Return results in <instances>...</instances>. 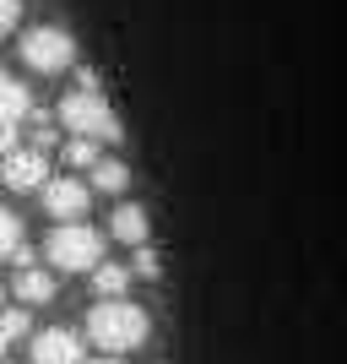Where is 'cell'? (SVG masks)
<instances>
[{
    "instance_id": "cell-1",
    "label": "cell",
    "mask_w": 347,
    "mask_h": 364,
    "mask_svg": "<svg viewBox=\"0 0 347 364\" xmlns=\"http://www.w3.org/2000/svg\"><path fill=\"white\" fill-rule=\"evenodd\" d=\"M87 337L98 343V353H136L152 337V321L141 304H131L120 294V299H98L87 310Z\"/></svg>"
},
{
    "instance_id": "cell-2",
    "label": "cell",
    "mask_w": 347,
    "mask_h": 364,
    "mask_svg": "<svg viewBox=\"0 0 347 364\" xmlns=\"http://www.w3.org/2000/svg\"><path fill=\"white\" fill-rule=\"evenodd\" d=\"M60 120L71 136H92V141H120L125 136V120L109 109V98L98 92V82H82L76 92L60 98Z\"/></svg>"
},
{
    "instance_id": "cell-3",
    "label": "cell",
    "mask_w": 347,
    "mask_h": 364,
    "mask_svg": "<svg viewBox=\"0 0 347 364\" xmlns=\"http://www.w3.org/2000/svg\"><path fill=\"white\" fill-rule=\"evenodd\" d=\"M44 256H49V267H65V272H92V267L104 261V234L87 228L82 218H76V223H55Z\"/></svg>"
},
{
    "instance_id": "cell-4",
    "label": "cell",
    "mask_w": 347,
    "mask_h": 364,
    "mask_svg": "<svg viewBox=\"0 0 347 364\" xmlns=\"http://www.w3.org/2000/svg\"><path fill=\"white\" fill-rule=\"evenodd\" d=\"M16 49H22V60H28L33 71H44V76L71 71L76 65V38L65 28H28Z\"/></svg>"
},
{
    "instance_id": "cell-5",
    "label": "cell",
    "mask_w": 347,
    "mask_h": 364,
    "mask_svg": "<svg viewBox=\"0 0 347 364\" xmlns=\"http://www.w3.org/2000/svg\"><path fill=\"white\" fill-rule=\"evenodd\" d=\"M0 180H6V191H44L49 147H11V152H0Z\"/></svg>"
},
{
    "instance_id": "cell-6",
    "label": "cell",
    "mask_w": 347,
    "mask_h": 364,
    "mask_svg": "<svg viewBox=\"0 0 347 364\" xmlns=\"http://www.w3.org/2000/svg\"><path fill=\"white\" fill-rule=\"evenodd\" d=\"M87 201H92V191L82 180H71V174L44 180V213L55 218V223H76V218H87Z\"/></svg>"
},
{
    "instance_id": "cell-7",
    "label": "cell",
    "mask_w": 347,
    "mask_h": 364,
    "mask_svg": "<svg viewBox=\"0 0 347 364\" xmlns=\"http://www.w3.org/2000/svg\"><path fill=\"white\" fill-rule=\"evenodd\" d=\"M28 109H33L28 87H22V82H11V76L0 71V152L16 147V136H22V114H28Z\"/></svg>"
},
{
    "instance_id": "cell-8",
    "label": "cell",
    "mask_w": 347,
    "mask_h": 364,
    "mask_svg": "<svg viewBox=\"0 0 347 364\" xmlns=\"http://www.w3.org/2000/svg\"><path fill=\"white\" fill-rule=\"evenodd\" d=\"M33 364H87V359H82V337L65 332V326L38 332V337H33Z\"/></svg>"
},
{
    "instance_id": "cell-9",
    "label": "cell",
    "mask_w": 347,
    "mask_h": 364,
    "mask_svg": "<svg viewBox=\"0 0 347 364\" xmlns=\"http://www.w3.org/2000/svg\"><path fill=\"white\" fill-rule=\"evenodd\" d=\"M11 294L22 304H49L55 299V272H44V267H33V261H22V267H16V277H11Z\"/></svg>"
},
{
    "instance_id": "cell-10",
    "label": "cell",
    "mask_w": 347,
    "mask_h": 364,
    "mask_svg": "<svg viewBox=\"0 0 347 364\" xmlns=\"http://www.w3.org/2000/svg\"><path fill=\"white\" fill-rule=\"evenodd\" d=\"M109 234H114L120 245H131V250H136V245H147V213H141V207H131V201H125V207H114Z\"/></svg>"
},
{
    "instance_id": "cell-11",
    "label": "cell",
    "mask_w": 347,
    "mask_h": 364,
    "mask_svg": "<svg viewBox=\"0 0 347 364\" xmlns=\"http://www.w3.org/2000/svg\"><path fill=\"white\" fill-rule=\"evenodd\" d=\"M87 180H92V191H104V196H120L125 185H131V168H125L120 158H98V164L87 168Z\"/></svg>"
},
{
    "instance_id": "cell-12",
    "label": "cell",
    "mask_w": 347,
    "mask_h": 364,
    "mask_svg": "<svg viewBox=\"0 0 347 364\" xmlns=\"http://www.w3.org/2000/svg\"><path fill=\"white\" fill-rule=\"evenodd\" d=\"M92 283H98V299H120V294L131 289V272H125V267H104V261H98V267H92Z\"/></svg>"
},
{
    "instance_id": "cell-13",
    "label": "cell",
    "mask_w": 347,
    "mask_h": 364,
    "mask_svg": "<svg viewBox=\"0 0 347 364\" xmlns=\"http://www.w3.org/2000/svg\"><path fill=\"white\" fill-rule=\"evenodd\" d=\"M16 250H22V223L0 207V261H16Z\"/></svg>"
},
{
    "instance_id": "cell-14",
    "label": "cell",
    "mask_w": 347,
    "mask_h": 364,
    "mask_svg": "<svg viewBox=\"0 0 347 364\" xmlns=\"http://www.w3.org/2000/svg\"><path fill=\"white\" fill-rule=\"evenodd\" d=\"M22 332H28V304H22V310H0V353L11 348Z\"/></svg>"
},
{
    "instance_id": "cell-15",
    "label": "cell",
    "mask_w": 347,
    "mask_h": 364,
    "mask_svg": "<svg viewBox=\"0 0 347 364\" xmlns=\"http://www.w3.org/2000/svg\"><path fill=\"white\" fill-rule=\"evenodd\" d=\"M65 164H71V168H92V164H98V141H92V136H71V141H65Z\"/></svg>"
},
{
    "instance_id": "cell-16",
    "label": "cell",
    "mask_w": 347,
    "mask_h": 364,
    "mask_svg": "<svg viewBox=\"0 0 347 364\" xmlns=\"http://www.w3.org/2000/svg\"><path fill=\"white\" fill-rule=\"evenodd\" d=\"M131 272L147 277V283H158V272H163V267H158V250H152V245H136V256H131Z\"/></svg>"
},
{
    "instance_id": "cell-17",
    "label": "cell",
    "mask_w": 347,
    "mask_h": 364,
    "mask_svg": "<svg viewBox=\"0 0 347 364\" xmlns=\"http://www.w3.org/2000/svg\"><path fill=\"white\" fill-rule=\"evenodd\" d=\"M16 16H22V0H0V38L16 28Z\"/></svg>"
},
{
    "instance_id": "cell-18",
    "label": "cell",
    "mask_w": 347,
    "mask_h": 364,
    "mask_svg": "<svg viewBox=\"0 0 347 364\" xmlns=\"http://www.w3.org/2000/svg\"><path fill=\"white\" fill-rule=\"evenodd\" d=\"M92 364H125V359H120V353H98Z\"/></svg>"
}]
</instances>
